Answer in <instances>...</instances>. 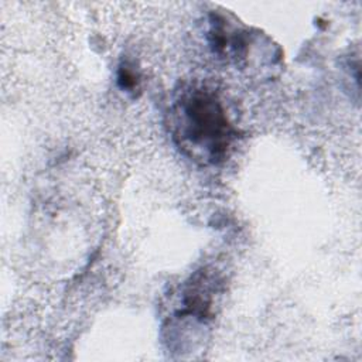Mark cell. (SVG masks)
Instances as JSON below:
<instances>
[{
  "instance_id": "cell-1",
  "label": "cell",
  "mask_w": 362,
  "mask_h": 362,
  "mask_svg": "<svg viewBox=\"0 0 362 362\" xmlns=\"http://www.w3.org/2000/svg\"><path fill=\"white\" fill-rule=\"evenodd\" d=\"M167 119L178 150L202 165L222 163L238 139V129L230 123L223 103L206 86L191 85L178 90Z\"/></svg>"
},
{
  "instance_id": "cell-2",
  "label": "cell",
  "mask_w": 362,
  "mask_h": 362,
  "mask_svg": "<svg viewBox=\"0 0 362 362\" xmlns=\"http://www.w3.org/2000/svg\"><path fill=\"white\" fill-rule=\"evenodd\" d=\"M117 85L123 92L136 95L140 90V75L139 71L130 62H122L117 69Z\"/></svg>"
}]
</instances>
